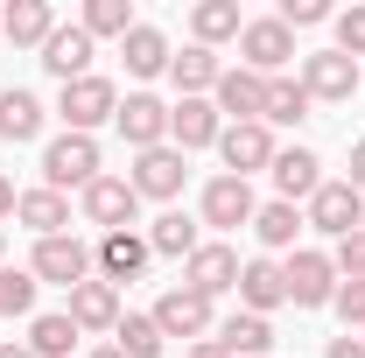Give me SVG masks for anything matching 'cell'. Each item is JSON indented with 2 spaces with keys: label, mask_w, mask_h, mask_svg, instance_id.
I'll return each instance as SVG.
<instances>
[{
  "label": "cell",
  "mask_w": 365,
  "mask_h": 358,
  "mask_svg": "<svg viewBox=\"0 0 365 358\" xmlns=\"http://www.w3.org/2000/svg\"><path fill=\"white\" fill-rule=\"evenodd\" d=\"M148 316H155L162 337H197V344H204V330H211V302H204L197 288H169Z\"/></svg>",
  "instance_id": "obj_15"
},
{
  "label": "cell",
  "mask_w": 365,
  "mask_h": 358,
  "mask_svg": "<svg viewBox=\"0 0 365 358\" xmlns=\"http://www.w3.org/2000/svg\"><path fill=\"white\" fill-rule=\"evenodd\" d=\"M302 91L337 106V98H351V91H359V63H351L344 49H317V56H302Z\"/></svg>",
  "instance_id": "obj_14"
},
{
  "label": "cell",
  "mask_w": 365,
  "mask_h": 358,
  "mask_svg": "<svg viewBox=\"0 0 365 358\" xmlns=\"http://www.w3.org/2000/svg\"><path fill=\"white\" fill-rule=\"evenodd\" d=\"M274 190H281V204L317 197L323 190V162L309 155V148H281V155H274Z\"/></svg>",
  "instance_id": "obj_22"
},
{
  "label": "cell",
  "mask_w": 365,
  "mask_h": 358,
  "mask_svg": "<svg viewBox=\"0 0 365 358\" xmlns=\"http://www.w3.org/2000/svg\"><path fill=\"white\" fill-rule=\"evenodd\" d=\"M148 246H155V253H169V260H190L204 239H197V218H182V211H162V218L148 225Z\"/></svg>",
  "instance_id": "obj_30"
},
{
  "label": "cell",
  "mask_w": 365,
  "mask_h": 358,
  "mask_svg": "<svg viewBox=\"0 0 365 358\" xmlns=\"http://www.w3.org/2000/svg\"><path fill=\"white\" fill-rule=\"evenodd\" d=\"M239 302H246L253 316L281 310V302H288V274H281V260H246V267H239Z\"/></svg>",
  "instance_id": "obj_20"
},
{
  "label": "cell",
  "mask_w": 365,
  "mask_h": 358,
  "mask_svg": "<svg viewBox=\"0 0 365 358\" xmlns=\"http://www.w3.org/2000/svg\"><path fill=\"white\" fill-rule=\"evenodd\" d=\"M0 358H36V352H29V344H0Z\"/></svg>",
  "instance_id": "obj_44"
},
{
  "label": "cell",
  "mask_w": 365,
  "mask_h": 358,
  "mask_svg": "<svg viewBox=\"0 0 365 358\" xmlns=\"http://www.w3.org/2000/svg\"><path fill=\"white\" fill-rule=\"evenodd\" d=\"M281 21L288 29H317V21H330V7L323 0H281Z\"/></svg>",
  "instance_id": "obj_39"
},
{
  "label": "cell",
  "mask_w": 365,
  "mask_h": 358,
  "mask_svg": "<svg viewBox=\"0 0 365 358\" xmlns=\"http://www.w3.org/2000/svg\"><path fill=\"white\" fill-rule=\"evenodd\" d=\"M309 225L330 232V239H351V232L365 225V197L351 190V183H323L317 197H309Z\"/></svg>",
  "instance_id": "obj_10"
},
{
  "label": "cell",
  "mask_w": 365,
  "mask_h": 358,
  "mask_svg": "<svg viewBox=\"0 0 365 358\" xmlns=\"http://www.w3.org/2000/svg\"><path fill=\"white\" fill-rule=\"evenodd\" d=\"M43 71L63 78V85L91 78V36H85V29H56V36L43 43Z\"/></svg>",
  "instance_id": "obj_21"
},
{
  "label": "cell",
  "mask_w": 365,
  "mask_h": 358,
  "mask_svg": "<svg viewBox=\"0 0 365 358\" xmlns=\"http://www.w3.org/2000/svg\"><path fill=\"white\" fill-rule=\"evenodd\" d=\"M337 316H344V330H365V281H337Z\"/></svg>",
  "instance_id": "obj_37"
},
{
  "label": "cell",
  "mask_w": 365,
  "mask_h": 358,
  "mask_svg": "<svg viewBox=\"0 0 365 358\" xmlns=\"http://www.w3.org/2000/svg\"><path fill=\"white\" fill-rule=\"evenodd\" d=\"M253 183L246 176H211L204 183V225H218V232H239V225H253Z\"/></svg>",
  "instance_id": "obj_11"
},
{
  "label": "cell",
  "mask_w": 365,
  "mask_h": 358,
  "mask_svg": "<svg viewBox=\"0 0 365 358\" xmlns=\"http://www.w3.org/2000/svg\"><path fill=\"white\" fill-rule=\"evenodd\" d=\"M36 288H43V281H36V274H0V316H29L36 310Z\"/></svg>",
  "instance_id": "obj_35"
},
{
  "label": "cell",
  "mask_w": 365,
  "mask_h": 358,
  "mask_svg": "<svg viewBox=\"0 0 365 358\" xmlns=\"http://www.w3.org/2000/svg\"><path fill=\"white\" fill-rule=\"evenodd\" d=\"M211 106H218V120H225V127H246V120H260V113H267V78L239 63V71L218 78V98H211Z\"/></svg>",
  "instance_id": "obj_7"
},
{
  "label": "cell",
  "mask_w": 365,
  "mask_h": 358,
  "mask_svg": "<svg viewBox=\"0 0 365 358\" xmlns=\"http://www.w3.org/2000/svg\"><path fill=\"white\" fill-rule=\"evenodd\" d=\"M0 36L14 49H43L56 36V14H49V0H14V7H0Z\"/></svg>",
  "instance_id": "obj_19"
},
{
  "label": "cell",
  "mask_w": 365,
  "mask_h": 358,
  "mask_svg": "<svg viewBox=\"0 0 365 358\" xmlns=\"http://www.w3.org/2000/svg\"><path fill=\"white\" fill-rule=\"evenodd\" d=\"M281 274H288V302L295 310H323L337 295V260L317 253V246H295V260H281Z\"/></svg>",
  "instance_id": "obj_3"
},
{
  "label": "cell",
  "mask_w": 365,
  "mask_h": 358,
  "mask_svg": "<svg viewBox=\"0 0 365 358\" xmlns=\"http://www.w3.org/2000/svg\"><path fill=\"white\" fill-rule=\"evenodd\" d=\"M91 358H127V352H120V344H106V352H91Z\"/></svg>",
  "instance_id": "obj_45"
},
{
  "label": "cell",
  "mask_w": 365,
  "mask_h": 358,
  "mask_svg": "<svg viewBox=\"0 0 365 358\" xmlns=\"http://www.w3.org/2000/svg\"><path fill=\"white\" fill-rule=\"evenodd\" d=\"M63 316H71L78 330H120V288H113V281H78Z\"/></svg>",
  "instance_id": "obj_18"
},
{
  "label": "cell",
  "mask_w": 365,
  "mask_h": 358,
  "mask_svg": "<svg viewBox=\"0 0 365 358\" xmlns=\"http://www.w3.org/2000/svg\"><path fill=\"white\" fill-rule=\"evenodd\" d=\"M0 253H7V232H0Z\"/></svg>",
  "instance_id": "obj_46"
},
{
  "label": "cell",
  "mask_w": 365,
  "mask_h": 358,
  "mask_svg": "<svg viewBox=\"0 0 365 358\" xmlns=\"http://www.w3.org/2000/svg\"><path fill=\"white\" fill-rule=\"evenodd\" d=\"M359 344H365V330H359Z\"/></svg>",
  "instance_id": "obj_47"
},
{
  "label": "cell",
  "mask_w": 365,
  "mask_h": 358,
  "mask_svg": "<svg viewBox=\"0 0 365 358\" xmlns=\"http://www.w3.org/2000/svg\"><path fill=\"white\" fill-rule=\"evenodd\" d=\"M169 78H176L182 98H204V91H218V78H225V63H218V49L190 43L182 56H169Z\"/></svg>",
  "instance_id": "obj_23"
},
{
  "label": "cell",
  "mask_w": 365,
  "mask_h": 358,
  "mask_svg": "<svg viewBox=\"0 0 365 358\" xmlns=\"http://www.w3.org/2000/svg\"><path fill=\"white\" fill-rule=\"evenodd\" d=\"M337 49H344L351 63L365 56V7H344V14H337Z\"/></svg>",
  "instance_id": "obj_38"
},
{
  "label": "cell",
  "mask_w": 365,
  "mask_h": 358,
  "mask_svg": "<svg viewBox=\"0 0 365 358\" xmlns=\"http://www.w3.org/2000/svg\"><path fill=\"white\" fill-rule=\"evenodd\" d=\"M113 120H120V134H127L134 155H148V148H162V140H169V106H162V98H148V91H127Z\"/></svg>",
  "instance_id": "obj_8"
},
{
  "label": "cell",
  "mask_w": 365,
  "mask_h": 358,
  "mask_svg": "<svg viewBox=\"0 0 365 358\" xmlns=\"http://www.w3.org/2000/svg\"><path fill=\"white\" fill-rule=\"evenodd\" d=\"M0 43H7V36H0Z\"/></svg>",
  "instance_id": "obj_48"
},
{
  "label": "cell",
  "mask_w": 365,
  "mask_h": 358,
  "mask_svg": "<svg viewBox=\"0 0 365 358\" xmlns=\"http://www.w3.org/2000/svg\"><path fill=\"white\" fill-rule=\"evenodd\" d=\"M120 56H127V71H134V78H155V71H169V56H176V49H169L162 29L134 21V29H127V43H120Z\"/></svg>",
  "instance_id": "obj_25"
},
{
  "label": "cell",
  "mask_w": 365,
  "mask_h": 358,
  "mask_svg": "<svg viewBox=\"0 0 365 358\" xmlns=\"http://www.w3.org/2000/svg\"><path fill=\"white\" fill-rule=\"evenodd\" d=\"M56 113H63V134H91L98 120L120 113V91H113V78H78V85H63Z\"/></svg>",
  "instance_id": "obj_4"
},
{
  "label": "cell",
  "mask_w": 365,
  "mask_h": 358,
  "mask_svg": "<svg viewBox=\"0 0 365 358\" xmlns=\"http://www.w3.org/2000/svg\"><path fill=\"white\" fill-rule=\"evenodd\" d=\"M106 176L98 169V140L91 134H56L43 148V190H91Z\"/></svg>",
  "instance_id": "obj_1"
},
{
  "label": "cell",
  "mask_w": 365,
  "mask_h": 358,
  "mask_svg": "<svg viewBox=\"0 0 365 358\" xmlns=\"http://www.w3.org/2000/svg\"><path fill=\"white\" fill-rule=\"evenodd\" d=\"M218 155H225V176H253V169H274V127L267 120H246V127H225L218 134Z\"/></svg>",
  "instance_id": "obj_6"
},
{
  "label": "cell",
  "mask_w": 365,
  "mask_h": 358,
  "mask_svg": "<svg viewBox=\"0 0 365 358\" xmlns=\"http://www.w3.org/2000/svg\"><path fill=\"white\" fill-rule=\"evenodd\" d=\"M134 211H140V197H134L127 176H98L85 190V218L98 225V232H134Z\"/></svg>",
  "instance_id": "obj_9"
},
{
  "label": "cell",
  "mask_w": 365,
  "mask_h": 358,
  "mask_svg": "<svg viewBox=\"0 0 365 358\" xmlns=\"http://www.w3.org/2000/svg\"><path fill=\"white\" fill-rule=\"evenodd\" d=\"M78 29H85L91 43H98V36H120V43H127V29H134V7H127V0H91Z\"/></svg>",
  "instance_id": "obj_34"
},
{
  "label": "cell",
  "mask_w": 365,
  "mask_h": 358,
  "mask_svg": "<svg viewBox=\"0 0 365 358\" xmlns=\"http://www.w3.org/2000/svg\"><path fill=\"white\" fill-rule=\"evenodd\" d=\"M302 225H309V218H302L295 204H281V197H274V204H260V211H253V232H260V246H267V253H288Z\"/></svg>",
  "instance_id": "obj_29"
},
{
  "label": "cell",
  "mask_w": 365,
  "mask_h": 358,
  "mask_svg": "<svg viewBox=\"0 0 365 358\" xmlns=\"http://www.w3.org/2000/svg\"><path fill=\"white\" fill-rule=\"evenodd\" d=\"M14 204H21V197H14V183L0 176V218H14Z\"/></svg>",
  "instance_id": "obj_42"
},
{
  "label": "cell",
  "mask_w": 365,
  "mask_h": 358,
  "mask_svg": "<svg viewBox=\"0 0 365 358\" xmlns=\"http://www.w3.org/2000/svg\"><path fill=\"white\" fill-rule=\"evenodd\" d=\"M29 274H36V281H56V288H78V281H91V246H85V239H71V232L36 239Z\"/></svg>",
  "instance_id": "obj_5"
},
{
  "label": "cell",
  "mask_w": 365,
  "mask_h": 358,
  "mask_svg": "<svg viewBox=\"0 0 365 358\" xmlns=\"http://www.w3.org/2000/svg\"><path fill=\"white\" fill-rule=\"evenodd\" d=\"M344 183H351V190H359V197H365V140H359V148H351V176H344Z\"/></svg>",
  "instance_id": "obj_41"
},
{
  "label": "cell",
  "mask_w": 365,
  "mask_h": 358,
  "mask_svg": "<svg viewBox=\"0 0 365 358\" xmlns=\"http://www.w3.org/2000/svg\"><path fill=\"white\" fill-rule=\"evenodd\" d=\"M323 358H365V344L351 337V330H344V337H330V352H323Z\"/></svg>",
  "instance_id": "obj_40"
},
{
  "label": "cell",
  "mask_w": 365,
  "mask_h": 358,
  "mask_svg": "<svg viewBox=\"0 0 365 358\" xmlns=\"http://www.w3.org/2000/svg\"><path fill=\"white\" fill-rule=\"evenodd\" d=\"M182 176H190V169H182V148H169V140H162V148H148V155H134V197H176L182 190Z\"/></svg>",
  "instance_id": "obj_16"
},
{
  "label": "cell",
  "mask_w": 365,
  "mask_h": 358,
  "mask_svg": "<svg viewBox=\"0 0 365 358\" xmlns=\"http://www.w3.org/2000/svg\"><path fill=\"white\" fill-rule=\"evenodd\" d=\"M218 134H225V120H218V106L211 98H176L169 106V148H218Z\"/></svg>",
  "instance_id": "obj_12"
},
{
  "label": "cell",
  "mask_w": 365,
  "mask_h": 358,
  "mask_svg": "<svg viewBox=\"0 0 365 358\" xmlns=\"http://www.w3.org/2000/svg\"><path fill=\"white\" fill-rule=\"evenodd\" d=\"M190 29H197V43H225V36H239L246 21H239V0H197V14H190Z\"/></svg>",
  "instance_id": "obj_31"
},
{
  "label": "cell",
  "mask_w": 365,
  "mask_h": 358,
  "mask_svg": "<svg viewBox=\"0 0 365 358\" xmlns=\"http://www.w3.org/2000/svg\"><path fill=\"white\" fill-rule=\"evenodd\" d=\"M218 344H225V358H267L274 352V323L253 316V310H239L225 330H218Z\"/></svg>",
  "instance_id": "obj_27"
},
{
  "label": "cell",
  "mask_w": 365,
  "mask_h": 358,
  "mask_svg": "<svg viewBox=\"0 0 365 358\" xmlns=\"http://www.w3.org/2000/svg\"><path fill=\"white\" fill-rule=\"evenodd\" d=\"M78 337H85V330H78L71 316H36V323H29V352L36 358H71Z\"/></svg>",
  "instance_id": "obj_32"
},
{
  "label": "cell",
  "mask_w": 365,
  "mask_h": 358,
  "mask_svg": "<svg viewBox=\"0 0 365 358\" xmlns=\"http://www.w3.org/2000/svg\"><path fill=\"white\" fill-rule=\"evenodd\" d=\"M239 56H246V71H260V78H281L288 63H295V29L267 14V21H246L239 29Z\"/></svg>",
  "instance_id": "obj_2"
},
{
  "label": "cell",
  "mask_w": 365,
  "mask_h": 358,
  "mask_svg": "<svg viewBox=\"0 0 365 358\" xmlns=\"http://www.w3.org/2000/svg\"><path fill=\"white\" fill-rule=\"evenodd\" d=\"M190 358H225V344H218V337H204V344H190Z\"/></svg>",
  "instance_id": "obj_43"
},
{
  "label": "cell",
  "mask_w": 365,
  "mask_h": 358,
  "mask_svg": "<svg viewBox=\"0 0 365 358\" xmlns=\"http://www.w3.org/2000/svg\"><path fill=\"white\" fill-rule=\"evenodd\" d=\"M43 134V98H36V91H0V140H14V148H21V140H36Z\"/></svg>",
  "instance_id": "obj_26"
},
{
  "label": "cell",
  "mask_w": 365,
  "mask_h": 358,
  "mask_svg": "<svg viewBox=\"0 0 365 358\" xmlns=\"http://www.w3.org/2000/svg\"><path fill=\"white\" fill-rule=\"evenodd\" d=\"M113 344H120L127 358H162V344H169V337L155 330V316H120V330H113Z\"/></svg>",
  "instance_id": "obj_33"
},
{
  "label": "cell",
  "mask_w": 365,
  "mask_h": 358,
  "mask_svg": "<svg viewBox=\"0 0 365 358\" xmlns=\"http://www.w3.org/2000/svg\"><path fill=\"white\" fill-rule=\"evenodd\" d=\"M309 106H317V98L302 91V78H267V113H260V120H267V127H302Z\"/></svg>",
  "instance_id": "obj_28"
},
{
  "label": "cell",
  "mask_w": 365,
  "mask_h": 358,
  "mask_svg": "<svg viewBox=\"0 0 365 358\" xmlns=\"http://www.w3.org/2000/svg\"><path fill=\"white\" fill-rule=\"evenodd\" d=\"M148 253H155V246H148L140 232H106L91 260H98V281H113V288H120V281H134V274L148 267Z\"/></svg>",
  "instance_id": "obj_17"
},
{
  "label": "cell",
  "mask_w": 365,
  "mask_h": 358,
  "mask_svg": "<svg viewBox=\"0 0 365 358\" xmlns=\"http://www.w3.org/2000/svg\"><path fill=\"white\" fill-rule=\"evenodd\" d=\"M14 218L29 225L36 239H56V232L71 225V204H63V190H21V204H14Z\"/></svg>",
  "instance_id": "obj_24"
},
{
  "label": "cell",
  "mask_w": 365,
  "mask_h": 358,
  "mask_svg": "<svg viewBox=\"0 0 365 358\" xmlns=\"http://www.w3.org/2000/svg\"><path fill=\"white\" fill-rule=\"evenodd\" d=\"M330 260H337V281H365V225L351 232V239H337Z\"/></svg>",
  "instance_id": "obj_36"
},
{
  "label": "cell",
  "mask_w": 365,
  "mask_h": 358,
  "mask_svg": "<svg viewBox=\"0 0 365 358\" xmlns=\"http://www.w3.org/2000/svg\"><path fill=\"white\" fill-rule=\"evenodd\" d=\"M239 267H246V260H239L232 246H197V253L182 260V288H197V295L211 302V295L239 288Z\"/></svg>",
  "instance_id": "obj_13"
}]
</instances>
